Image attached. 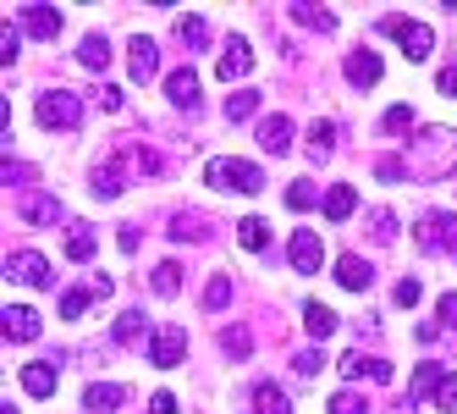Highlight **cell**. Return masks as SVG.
Listing matches in <instances>:
<instances>
[{"instance_id": "cell-1", "label": "cell", "mask_w": 457, "mask_h": 414, "mask_svg": "<svg viewBox=\"0 0 457 414\" xmlns=\"http://www.w3.org/2000/svg\"><path fill=\"white\" fill-rule=\"evenodd\" d=\"M403 166H408V177H419V182L452 177V172H457V133H452V127H419Z\"/></svg>"}, {"instance_id": "cell-2", "label": "cell", "mask_w": 457, "mask_h": 414, "mask_svg": "<svg viewBox=\"0 0 457 414\" xmlns=\"http://www.w3.org/2000/svg\"><path fill=\"white\" fill-rule=\"evenodd\" d=\"M204 182L220 188V194H259V188H265V172H259L253 161H210Z\"/></svg>"}, {"instance_id": "cell-3", "label": "cell", "mask_w": 457, "mask_h": 414, "mask_svg": "<svg viewBox=\"0 0 457 414\" xmlns=\"http://www.w3.org/2000/svg\"><path fill=\"white\" fill-rule=\"evenodd\" d=\"M39 127H61V133L83 127V100L72 89H45L39 94Z\"/></svg>"}, {"instance_id": "cell-4", "label": "cell", "mask_w": 457, "mask_h": 414, "mask_svg": "<svg viewBox=\"0 0 457 414\" xmlns=\"http://www.w3.org/2000/svg\"><path fill=\"white\" fill-rule=\"evenodd\" d=\"M380 34L397 39L408 61H430V50H436V34L424 22H413V17H380Z\"/></svg>"}, {"instance_id": "cell-5", "label": "cell", "mask_w": 457, "mask_h": 414, "mask_svg": "<svg viewBox=\"0 0 457 414\" xmlns=\"http://www.w3.org/2000/svg\"><path fill=\"white\" fill-rule=\"evenodd\" d=\"M6 282H22V288H55V266L39 249H17V254H6Z\"/></svg>"}, {"instance_id": "cell-6", "label": "cell", "mask_w": 457, "mask_h": 414, "mask_svg": "<svg viewBox=\"0 0 457 414\" xmlns=\"http://www.w3.org/2000/svg\"><path fill=\"white\" fill-rule=\"evenodd\" d=\"M419 249L424 254H452V260H457V215H441V210H430V215H419Z\"/></svg>"}, {"instance_id": "cell-7", "label": "cell", "mask_w": 457, "mask_h": 414, "mask_svg": "<svg viewBox=\"0 0 457 414\" xmlns=\"http://www.w3.org/2000/svg\"><path fill=\"white\" fill-rule=\"evenodd\" d=\"M287 260H292V271L298 276H314L320 266H325V243L303 227V232H292V243H287Z\"/></svg>"}, {"instance_id": "cell-8", "label": "cell", "mask_w": 457, "mask_h": 414, "mask_svg": "<svg viewBox=\"0 0 457 414\" xmlns=\"http://www.w3.org/2000/svg\"><path fill=\"white\" fill-rule=\"evenodd\" d=\"M182 354H187V332H182V326H160V332L149 337V359H154L160 370L182 365Z\"/></svg>"}, {"instance_id": "cell-9", "label": "cell", "mask_w": 457, "mask_h": 414, "mask_svg": "<svg viewBox=\"0 0 457 414\" xmlns=\"http://www.w3.org/2000/svg\"><path fill=\"white\" fill-rule=\"evenodd\" d=\"M215 72H220L226 83H232V78H248V72H253V50H248V39H243V34H232V39L220 45V61H215Z\"/></svg>"}, {"instance_id": "cell-10", "label": "cell", "mask_w": 457, "mask_h": 414, "mask_svg": "<svg viewBox=\"0 0 457 414\" xmlns=\"http://www.w3.org/2000/svg\"><path fill=\"white\" fill-rule=\"evenodd\" d=\"M0 326H6V337H12V342H34L45 321H39V315L28 309V304H6V309H0Z\"/></svg>"}, {"instance_id": "cell-11", "label": "cell", "mask_w": 457, "mask_h": 414, "mask_svg": "<svg viewBox=\"0 0 457 414\" xmlns=\"http://www.w3.org/2000/svg\"><path fill=\"white\" fill-rule=\"evenodd\" d=\"M17 28H22V34H34V39H55L61 34V12L55 6H22Z\"/></svg>"}, {"instance_id": "cell-12", "label": "cell", "mask_w": 457, "mask_h": 414, "mask_svg": "<svg viewBox=\"0 0 457 414\" xmlns=\"http://www.w3.org/2000/svg\"><path fill=\"white\" fill-rule=\"evenodd\" d=\"M127 67H133V83H149V78L160 72V50H154V39L133 34V45H127Z\"/></svg>"}, {"instance_id": "cell-13", "label": "cell", "mask_w": 457, "mask_h": 414, "mask_svg": "<svg viewBox=\"0 0 457 414\" xmlns=\"http://www.w3.org/2000/svg\"><path fill=\"white\" fill-rule=\"evenodd\" d=\"M17 215H22V221H34V227H50V221H61L67 210H61L55 194H22V199H17Z\"/></svg>"}, {"instance_id": "cell-14", "label": "cell", "mask_w": 457, "mask_h": 414, "mask_svg": "<svg viewBox=\"0 0 457 414\" xmlns=\"http://www.w3.org/2000/svg\"><path fill=\"white\" fill-rule=\"evenodd\" d=\"M337 282H342L347 293H364L370 282H375V266L364 260V254H342V260H337Z\"/></svg>"}, {"instance_id": "cell-15", "label": "cell", "mask_w": 457, "mask_h": 414, "mask_svg": "<svg viewBox=\"0 0 457 414\" xmlns=\"http://www.w3.org/2000/svg\"><path fill=\"white\" fill-rule=\"evenodd\" d=\"M380 72H386V67H380L375 50H353V55H347V83H353V89H375Z\"/></svg>"}, {"instance_id": "cell-16", "label": "cell", "mask_w": 457, "mask_h": 414, "mask_svg": "<svg viewBox=\"0 0 457 414\" xmlns=\"http://www.w3.org/2000/svg\"><path fill=\"white\" fill-rule=\"evenodd\" d=\"M166 100H171L177 111H193V106H199V78H193V67H177V72L166 78Z\"/></svg>"}, {"instance_id": "cell-17", "label": "cell", "mask_w": 457, "mask_h": 414, "mask_svg": "<svg viewBox=\"0 0 457 414\" xmlns=\"http://www.w3.org/2000/svg\"><path fill=\"white\" fill-rule=\"evenodd\" d=\"M121 403H127L121 381H94V387H83V409L88 414H105V409H121Z\"/></svg>"}, {"instance_id": "cell-18", "label": "cell", "mask_w": 457, "mask_h": 414, "mask_svg": "<svg viewBox=\"0 0 457 414\" xmlns=\"http://www.w3.org/2000/svg\"><path fill=\"white\" fill-rule=\"evenodd\" d=\"M121 188H127V166L116 161V155L105 166H94V194H100V199H121Z\"/></svg>"}, {"instance_id": "cell-19", "label": "cell", "mask_w": 457, "mask_h": 414, "mask_svg": "<svg viewBox=\"0 0 457 414\" xmlns=\"http://www.w3.org/2000/svg\"><path fill=\"white\" fill-rule=\"evenodd\" d=\"M287 144H292V122L287 116H265V122H259V149L287 155Z\"/></svg>"}, {"instance_id": "cell-20", "label": "cell", "mask_w": 457, "mask_h": 414, "mask_svg": "<svg viewBox=\"0 0 457 414\" xmlns=\"http://www.w3.org/2000/svg\"><path fill=\"white\" fill-rule=\"evenodd\" d=\"M55 381H61V376H55V365H50V359L22 365V387L34 393V398H50V393H55Z\"/></svg>"}, {"instance_id": "cell-21", "label": "cell", "mask_w": 457, "mask_h": 414, "mask_svg": "<svg viewBox=\"0 0 457 414\" xmlns=\"http://www.w3.org/2000/svg\"><path fill=\"white\" fill-rule=\"evenodd\" d=\"M94 249H100V238H94V227H88V221H72V227H67V260H94Z\"/></svg>"}, {"instance_id": "cell-22", "label": "cell", "mask_w": 457, "mask_h": 414, "mask_svg": "<svg viewBox=\"0 0 457 414\" xmlns=\"http://www.w3.org/2000/svg\"><path fill=\"white\" fill-rule=\"evenodd\" d=\"M78 67H83V72H105V67H111V45H105V34H88V39L78 45Z\"/></svg>"}, {"instance_id": "cell-23", "label": "cell", "mask_w": 457, "mask_h": 414, "mask_svg": "<svg viewBox=\"0 0 457 414\" xmlns=\"http://www.w3.org/2000/svg\"><path fill=\"white\" fill-rule=\"evenodd\" d=\"M342 376H347V381H358V376L391 381V365H386V359H364V354H342Z\"/></svg>"}, {"instance_id": "cell-24", "label": "cell", "mask_w": 457, "mask_h": 414, "mask_svg": "<svg viewBox=\"0 0 457 414\" xmlns=\"http://www.w3.org/2000/svg\"><path fill=\"white\" fill-rule=\"evenodd\" d=\"M253 414H292V398L276 387V381H259L253 387Z\"/></svg>"}, {"instance_id": "cell-25", "label": "cell", "mask_w": 457, "mask_h": 414, "mask_svg": "<svg viewBox=\"0 0 457 414\" xmlns=\"http://www.w3.org/2000/svg\"><path fill=\"white\" fill-rule=\"evenodd\" d=\"M337 155V122H314L309 127V161H331Z\"/></svg>"}, {"instance_id": "cell-26", "label": "cell", "mask_w": 457, "mask_h": 414, "mask_svg": "<svg viewBox=\"0 0 457 414\" xmlns=\"http://www.w3.org/2000/svg\"><path fill=\"white\" fill-rule=\"evenodd\" d=\"M358 210V194H353V182H337V188H325V215L331 221H347Z\"/></svg>"}, {"instance_id": "cell-27", "label": "cell", "mask_w": 457, "mask_h": 414, "mask_svg": "<svg viewBox=\"0 0 457 414\" xmlns=\"http://www.w3.org/2000/svg\"><path fill=\"white\" fill-rule=\"evenodd\" d=\"M303 326H309V337H314V342H325V337H331L342 321H337V315L325 309V304H303Z\"/></svg>"}, {"instance_id": "cell-28", "label": "cell", "mask_w": 457, "mask_h": 414, "mask_svg": "<svg viewBox=\"0 0 457 414\" xmlns=\"http://www.w3.org/2000/svg\"><path fill=\"white\" fill-rule=\"evenodd\" d=\"M237 243H243L248 254H259V249L270 243V227H265L259 215H243V221H237Z\"/></svg>"}, {"instance_id": "cell-29", "label": "cell", "mask_w": 457, "mask_h": 414, "mask_svg": "<svg viewBox=\"0 0 457 414\" xmlns=\"http://www.w3.org/2000/svg\"><path fill=\"white\" fill-rule=\"evenodd\" d=\"M177 34H182V45H187V50H204V45H210V22L187 12V17L177 22Z\"/></svg>"}, {"instance_id": "cell-30", "label": "cell", "mask_w": 457, "mask_h": 414, "mask_svg": "<svg viewBox=\"0 0 457 414\" xmlns=\"http://www.w3.org/2000/svg\"><path fill=\"white\" fill-rule=\"evenodd\" d=\"M220 348H226V359H248V354H253L248 326H226V332H220Z\"/></svg>"}, {"instance_id": "cell-31", "label": "cell", "mask_w": 457, "mask_h": 414, "mask_svg": "<svg viewBox=\"0 0 457 414\" xmlns=\"http://www.w3.org/2000/svg\"><path fill=\"white\" fill-rule=\"evenodd\" d=\"M94 299H100V288H72V293H61V321H78Z\"/></svg>"}, {"instance_id": "cell-32", "label": "cell", "mask_w": 457, "mask_h": 414, "mask_svg": "<svg viewBox=\"0 0 457 414\" xmlns=\"http://www.w3.org/2000/svg\"><path fill=\"white\" fill-rule=\"evenodd\" d=\"M441 376H446L441 365H419V370H413V387H408V403H419V398H430Z\"/></svg>"}, {"instance_id": "cell-33", "label": "cell", "mask_w": 457, "mask_h": 414, "mask_svg": "<svg viewBox=\"0 0 457 414\" xmlns=\"http://www.w3.org/2000/svg\"><path fill=\"white\" fill-rule=\"evenodd\" d=\"M287 205H292V210H314V205H320V188H314L309 177H298V182L287 188Z\"/></svg>"}, {"instance_id": "cell-34", "label": "cell", "mask_w": 457, "mask_h": 414, "mask_svg": "<svg viewBox=\"0 0 457 414\" xmlns=\"http://www.w3.org/2000/svg\"><path fill=\"white\" fill-rule=\"evenodd\" d=\"M259 111V94L253 89H243V94H232V100H226V122H248Z\"/></svg>"}, {"instance_id": "cell-35", "label": "cell", "mask_w": 457, "mask_h": 414, "mask_svg": "<svg viewBox=\"0 0 457 414\" xmlns=\"http://www.w3.org/2000/svg\"><path fill=\"white\" fill-rule=\"evenodd\" d=\"M292 17H298L303 28H320V34H331V28H337V17L325 12V6H292Z\"/></svg>"}, {"instance_id": "cell-36", "label": "cell", "mask_w": 457, "mask_h": 414, "mask_svg": "<svg viewBox=\"0 0 457 414\" xmlns=\"http://www.w3.org/2000/svg\"><path fill=\"white\" fill-rule=\"evenodd\" d=\"M199 232H204V215H171V238L177 243H199Z\"/></svg>"}, {"instance_id": "cell-37", "label": "cell", "mask_w": 457, "mask_h": 414, "mask_svg": "<svg viewBox=\"0 0 457 414\" xmlns=\"http://www.w3.org/2000/svg\"><path fill=\"white\" fill-rule=\"evenodd\" d=\"M144 332H149V321H144V315H138V309H127V315H121V321H116V342H138Z\"/></svg>"}, {"instance_id": "cell-38", "label": "cell", "mask_w": 457, "mask_h": 414, "mask_svg": "<svg viewBox=\"0 0 457 414\" xmlns=\"http://www.w3.org/2000/svg\"><path fill=\"white\" fill-rule=\"evenodd\" d=\"M177 288H182V266H154V293L171 299Z\"/></svg>"}, {"instance_id": "cell-39", "label": "cell", "mask_w": 457, "mask_h": 414, "mask_svg": "<svg viewBox=\"0 0 457 414\" xmlns=\"http://www.w3.org/2000/svg\"><path fill=\"white\" fill-rule=\"evenodd\" d=\"M408 127H413V106H391L380 116V133H408Z\"/></svg>"}, {"instance_id": "cell-40", "label": "cell", "mask_w": 457, "mask_h": 414, "mask_svg": "<svg viewBox=\"0 0 457 414\" xmlns=\"http://www.w3.org/2000/svg\"><path fill=\"white\" fill-rule=\"evenodd\" d=\"M370 232H375V243H397V215H391V210H375V215H370Z\"/></svg>"}, {"instance_id": "cell-41", "label": "cell", "mask_w": 457, "mask_h": 414, "mask_svg": "<svg viewBox=\"0 0 457 414\" xmlns=\"http://www.w3.org/2000/svg\"><path fill=\"white\" fill-rule=\"evenodd\" d=\"M430 398H436V409H446V414L457 409V370H446V376L436 381V393H430Z\"/></svg>"}, {"instance_id": "cell-42", "label": "cell", "mask_w": 457, "mask_h": 414, "mask_svg": "<svg viewBox=\"0 0 457 414\" xmlns=\"http://www.w3.org/2000/svg\"><path fill=\"white\" fill-rule=\"evenodd\" d=\"M226 304H232V282H226V276H215L210 288H204V309H226Z\"/></svg>"}, {"instance_id": "cell-43", "label": "cell", "mask_w": 457, "mask_h": 414, "mask_svg": "<svg viewBox=\"0 0 457 414\" xmlns=\"http://www.w3.org/2000/svg\"><path fill=\"white\" fill-rule=\"evenodd\" d=\"M331 414H370V403L358 398V393H337L331 398Z\"/></svg>"}, {"instance_id": "cell-44", "label": "cell", "mask_w": 457, "mask_h": 414, "mask_svg": "<svg viewBox=\"0 0 457 414\" xmlns=\"http://www.w3.org/2000/svg\"><path fill=\"white\" fill-rule=\"evenodd\" d=\"M17 45H22V28L6 22V34H0V61H17Z\"/></svg>"}, {"instance_id": "cell-45", "label": "cell", "mask_w": 457, "mask_h": 414, "mask_svg": "<svg viewBox=\"0 0 457 414\" xmlns=\"http://www.w3.org/2000/svg\"><path fill=\"white\" fill-rule=\"evenodd\" d=\"M292 370H298V381H314V376H320V354L309 348V354H298V359H292Z\"/></svg>"}, {"instance_id": "cell-46", "label": "cell", "mask_w": 457, "mask_h": 414, "mask_svg": "<svg viewBox=\"0 0 457 414\" xmlns=\"http://www.w3.org/2000/svg\"><path fill=\"white\" fill-rule=\"evenodd\" d=\"M397 304H403V309H413V304H419V282H413V276H403V282H397Z\"/></svg>"}, {"instance_id": "cell-47", "label": "cell", "mask_w": 457, "mask_h": 414, "mask_svg": "<svg viewBox=\"0 0 457 414\" xmlns=\"http://www.w3.org/2000/svg\"><path fill=\"white\" fill-rule=\"evenodd\" d=\"M436 315L446 326H457V293H441V304H436Z\"/></svg>"}, {"instance_id": "cell-48", "label": "cell", "mask_w": 457, "mask_h": 414, "mask_svg": "<svg viewBox=\"0 0 457 414\" xmlns=\"http://www.w3.org/2000/svg\"><path fill=\"white\" fill-rule=\"evenodd\" d=\"M149 414H177V398H171V393H154V398H149Z\"/></svg>"}, {"instance_id": "cell-49", "label": "cell", "mask_w": 457, "mask_h": 414, "mask_svg": "<svg viewBox=\"0 0 457 414\" xmlns=\"http://www.w3.org/2000/svg\"><path fill=\"white\" fill-rule=\"evenodd\" d=\"M28 177H34V172H28V166H17V161H6V188H22Z\"/></svg>"}, {"instance_id": "cell-50", "label": "cell", "mask_w": 457, "mask_h": 414, "mask_svg": "<svg viewBox=\"0 0 457 414\" xmlns=\"http://www.w3.org/2000/svg\"><path fill=\"white\" fill-rule=\"evenodd\" d=\"M397 177H408L403 161H380V182H397Z\"/></svg>"}, {"instance_id": "cell-51", "label": "cell", "mask_w": 457, "mask_h": 414, "mask_svg": "<svg viewBox=\"0 0 457 414\" xmlns=\"http://www.w3.org/2000/svg\"><path fill=\"white\" fill-rule=\"evenodd\" d=\"M100 106L105 111H121V89H100Z\"/></svg>"}, {"instance_id": "cell-52", "label": "cell", "mask_w": 457, "mask_h": 414, "mask_svg": "<svg viewBox=\"0 0 457 414\" xmlns=\"http://www.w3.org/2000/svg\"><path fill=\"white\" fill-rule=\"evenodd\" d=\"M441 94H452V100H457V67H446V72H441Z\"/></svg>"}]
</instances>
